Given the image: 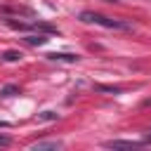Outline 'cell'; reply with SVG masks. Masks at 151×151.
Here are the masks:
<instances>
[{
    "instance_id": "cell-11",
    "label": "cell",
    "mask_w": 151,
    "mask_h": 151,
    "mask_svg": "<svg viewBox=\"0 0 151 151\" xmlns=\"http://www.w3.org/2000/svg\"><path fill=\"white\" fill-rule=\"evenodd\" d=\"M12 123H7V120H0V127H9Z\"/></svg>"
},
{
    "instance_id": "cell-12",
    "label": "cell",
    "mask_w": 151,
    "mask_h": 151,
    "mask_svg": "<svg viewBox=\"0 0 151 151\" xmlns=\"http://www.w3.org/2000/svg\"><path fill=\"white\" fill-rule=\"evenodd\" d=\"M144 106H151V99H146V101H144Z\"/></svg>"
},
{
    "instance_id": "cell-1",
    "label": "cell",
    "mask_w": 151,
    "mask_h": 151,
    "mask_svg": "<svg viewBox=\"0 0 151 151\" xmlns=\"http://www.w3.org/2000/svg\"><path fill=\"white\" fill-rule=\"evenodd\" d=\"M80 21H83V24L104 26V28H116V31H132V24H130V21L111 19V17H104V14H99V12H80Z\"/></svg>"
},
{
    "instance_id": "cell-4",
    "label": "cell",
    "mask_w": 151,
    "mask_h": 151,
    "mask_svg": "<svg viewBox=\"0 0 151 151\" xmlns=\"http://www.w3.org/2000/svg\"><path fill=\"white\" fill-rule=\"evenodd\" d=\"M142 142H125V139H111V142H106V146H111V149H132V146H139Z\"/></svg>"
},
{
    "instance_id": "cell-7",
    "label": "cell",
    "mask_w": 151,
    "mask_h": 151,
    "mask_svg": "<svg viewBox=\"0 0 151 151\" xmlns=\"http://www.w3.org/2000/svg\"><path fill=\"white\" fill-rule=\"evenodd\" d=\"M61 146V142H57V139H47V142H35V144H31V149H59Z\"/></svg>"
},
{
    "instance_id": "cell-2",
    "label": "cell",
    "mask_w": 151,
    "mask_h": 151,
    "mask_svg": "<svg viewBox=\"0 0 151 151\" xmlns=\"http://www.w3.org/2000/svg\"><path fill=\"white\" fill-rule=\"evenodd\" d=\"M50 61H64V64H76L80 57L78 54H71V52H50L47 54Z\"/></svg>"
},
{
    "instance_id": "cell-9",
    "label": "cell",
    "mask_w": 151,
    "mask_h": 151,
    "mask_svg": "<svg viewBox=\"0 0 151 151\" xmlns=\"http://www.w3.org/2000/svg\"><path fill=\"white\" fill-rule=\"evenodd\" d=\"M57 118H59L57 111H42V113H38V120H57Z\"/></svg>"
},
{
    "instance_id": "cell-6",
    "label": "cell",
    "mask_w": 151,
    "mask_h": 151,
    "mask_svg": "<svg viewBox=\"0 0 151 151\" xmlns=\"http://www.w3.org/2000/svg\"><path fill=\"white\" fill-rule=\"evenodd\" d=\"M0 59H2V61H7V64H14V61H19V59H21V52H17V50H5V52L0 54Z\"/></svg>"
},
{
    "instance_id": "cell-10",
    "label": "cell",
    "mask_w": 151,
    "mask_h": 151,
    "mask_svg": "<svg viewBox=\"0 0 151 151\" xmlns=\"http://www.w3.org/2000/svg\"><path fill=\"white\" fill-rule=\"evenodd\" d=\"M9 142H12V139H9L7 134H0V146H9Z\"/></svg>"
},
{
    "instance_id": "cell-8",
    "label": "cell",
    "mask_w": 151,
    "mask_h": 151,
    "mask_svg": "<svg viewBox=\"0 0 151 151\" xmlns=\"http://www.w3.org/2000/svg\"><path fill=\"white\" fill-rule=\"evenodd\" d=\"M19 94V85H2L0 87V97H14Z\"/></svg>"
},
{
    "instance_id": "cell-5",
    "label": "cell",
    "mask_w": 151,
    "mask_h": 151,
    "mask_svg": "<svg viewBox=\"0 0 151 151\" xmlns=\"http://www.w3.org/2000/svg\"><path fill=\"white\" fill-rule=\"evenodd\" d=\"M5 24L14 31H33V24H24V21H14V19H5Z\"/></svg>"
},
{
    "instance_id": "cell-3",
    "label": "cell",
    "mask_w": 151,
    "mask_h": 151,
    "mask_svg": "<svg viewBox=\"0 0 151 151\" xmlns=\"http://www.w3.org/2000/svg\"><path fill=\"white\" fill-rule=\"evenodd\" d=\"M28 45H33V47H42V45H47V33H28L26 38H24Z\"/></svg>"
}]
</instances>
